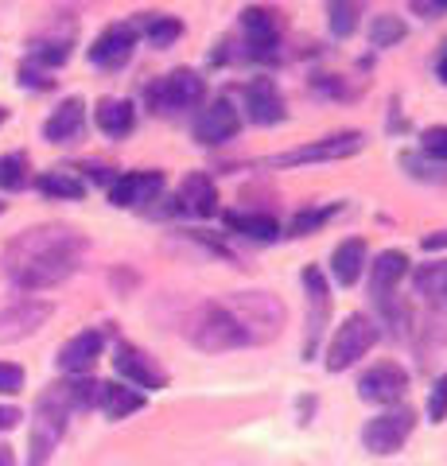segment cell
<instances>
[{"label":"cell","instance_id":"cell-1","mask_svg":"<svg viewBox=\"0 0 447 466\" xmlns=\"http://www.w3.org/2000/svg\"><path fill=\"white\" fill-rule=\"evenodd\" d=\"M288 323L284 303L272 291H234L226 299H207L183 319L187 342L203 354H226L241 346L272 342Z\"/></svg>","mask_w":447,"mask_h":466},{"label":"cell","instance_id":"cell-2","mask_svg":"<svg viewBox=\"0 0 447 466\" xmlns=\"http://www.w3.org/2000/svg\"><path fill=\"white\" fill-rule=\"evenodd\" d=\"M86 249L90 245L75 226H32L5 245V276L20 291H47L82 268Z\"/></svg>","mask_w":447,"mask_h":466},{"label":"cell","instance_id":"cell-3","mask_svg":"<svg viewBox=\"0 0 447 466\" xmlns=\"http://www.w3.org/2000/svg\"><path fill=\"white\" fill-rule=\"evenodd\" d=\"M378 339H381V330L370 315H362V311L346 315L342 327L330 334V342H327V358H323L327 373H346L350 366H358V361L378 346Z\"/></svg>","mask_w":447,"mask_h":466},{"label":"cell","instance_id":"cell-4","mask_svg":"<svg viewBox=\"0 0 447 466\" xmlns=\"http://www.w3.org/2000/svg\"><path fill=\"white\" fill-rule=\"evenodd\" d=\"M207 97V82L195 75L191 66H179L171 70V75L148 82V90H144V101H148L152 113L160 116H171V113H183V109H198Z\"/></svg>","mask_w":447,"mask_h":466},{"label":"cell","instance_id":"cell-5","mask_svg":"<svg viewBox=\"0 0 447 466\" xmlns=\"http://www.w3.org/2000/svg\"><path fill=\"white\" fill-rule=\"evenodd\" d=\"M366 148L362 133H330L320 140H308L300 148H288L280 156H269V167H300V164H330V159H346L358 156Z\"/></svg>","mask_w":447,"mask_h":466},{"label":"cell","instance_id":"cell-6","mask_svg":"<svg viewBox=\"0 0 447 466\" xmlns=\"http://www.w3.org/2000/svg\"><path fill=\"white\" fill-rule=\"evenodd\" d=\"M416 428V412L405 404H393V408H385V412H378L373 420H366V428H362V443L370 455H397L401 447L409 443V435Z\"/></svg>","mask_w":447,"mask_h":466},{"label":"cell","instance_id":"cell-7","mask_svg":"<svg viewBox=\"0 0 447 466\" xmlns=\"http://www.w3.org/2000/svg\"><path fill=\"white\" fill-rule=\"evenodd\" d=\"M238 133H241V113L226 94L207 101V106L198 109V116H195V125H191V137H195V144H203V148L229 144Z\"/></svg>","mask_w":447,"mask_h":466},{"label":"cell","instance_id":"cell-8","mask_svg":"<svg viewBox=\"0 0 447 466\" xmlns=\"http://www.w3.org/2000/svg\"><path fill=\"white\" fill-rule=\"evenodd\" d=\"M113 370H117L125 381H128V389H144V392H152V389H164L168 385V373H164V366L156 361L148 350H140V346H133V342H117L113 346Z\"/></svg>","mask_w":447,"mask_h":466},{"label":"cell","instance_id":"cell-9","mask_svg":"<svg viewBox=\"0 0 447 466\" xmlns=\"http://www.w3.org/2000/svg\"><path fill=\"white\" fill-rule=\"evenodd\" d=\"M405 392H409V373H405V366H397V361H378V366H370L358 377V397L370 404L393 408Z\"/></svg>","mask_w":447,"mask_h":466},{"label":"cell","instance_id":"cell-10","mask_svg":"<svg viewBox=\"0 0 447 466\" xmlns=\"http://www.w3.org/2000/svg\"><path fill=\"white\" fill-rule=\"evenodd\" d=\"M241 32H245V47H249L253 58H269L272 51L280 47V35H284V20L277 8H261V5H249L241 12Z\"/></svg>","mask_w":447,"mask_h":466},{"label":"cell","instance_id":"cell-11","mask_svg":"<svg viewBox=\"0 0 447 466\" xmlns=\"http://www.w3.org/2000/svg\"><path fill=\"white\" fill-rule=\"evenodd\" d=\"M164 191V175L160 171H125L109 183V202L125 210H144L148 202H156Z\"/></svg>","mask_w":447,"mask_h":466},{"label":"cell","instance_id":"cell-12","mask_svg":"<svg viewBox=\"0 0 447 466\" xmlns=\"http://www.w3.org/2000/svg\"><path fill=\"white\" fill-rule=\"evenodd\" d=\"M137 27L133 24H109L90 47V63L102 70H121L137 51Z\"/></svg>","mask_w":447,"mask_h":466},{"label":"cell","instance_id":"cell-13","mask_svg":"<svg viewBox=\"0 0 447 466\" xmlns=\"http://www.w3.org/2000/svg\"><path fill=\"white\" fill-rule=\"evenodd\" d=\"M106 350V330H78L75 339H66L63 350H59V370L66 377H90V370L97 366V358H102Z\"/></svg>","mask_w":447,"mask_h":466},{"label":"cell","instance_id":"cell-14","mask_svg":"<svg viewBox=\"0 0 447 466\" xmlns=\"http://www.w3.org/2000/svg\"><path fill=\"white\" fill-rule=\"evenodd\" d=\"M51 319L47 299H16L0 311V342H20L27 334H36Z\"/></svg>","mask_w":447,"mask_h":466},{"label":"cell","instance_id":"cell-15","mask_svg":"<svg viewBox=\"0 0 447 466\" xmlns=\"http://www.w3.org/2000/svg\"><path fill=\"white\" fill-rule=\"evenodd\" d=\"M245 116H249L253 125H280L288 116L280 86L272 78H253L245 86Z\"/></svg>","mask_w":447,"mask_h":466},{"label":"cell","instance_id":"cell-16","mask_svg":"<svg viewBox=\"0 0 447 466\" xmlns=\"http://www.w3.org/2000/svg\"><path fill=\"white\" fill-rule=\"evenodd\" d=\"M176 207L187 214H198V218H210L218 210V187L207 171H191L187 179L179 183V195H176Z\"/></svg>","mask_w":447,"mask_h":466},{"label":"cell","instance_id":"cell-17","mask_svg":"<svg viewBox=\"0 0 447 466\" xmlns=\"http://www.w3.org/2000/svg\"><path fill=\"white\" fill-rule=\"evenodd\" d=\"M405 276H409V257L401 253V249H385V253L370 265V291L385 303V299L397 291V284L405 280Z\"/></svg>","mask_w":447,"mask_h":466},{"label":"cell","instance_id":"cell-18","mask_svg":"<svg viewBox=\"0 0 447 466\" xmlns=\"http://www.w3.org/2000/svg\"><path fill=\"white\" fill-rule=\"evenodd\" d=\"M82 125H86V101L82 97H66L59 109H51L47 125H43V137L55 140V144H66L82 137Z\"/></svg>","mask_w":447,"mask_h":466},{"label":"cell","instance_id":"cell-19","mask_svg":"<svg viewBox=\"0 0 447 466\" xmlns=\"http://www.w3.org/2000/svg\"><path fill=\"white\" fill-rule=\"evenodd\" d=\"M94 121L106 137L121 140L137 128V109H133V101H125V97H102L97 109H94Z\"/></svg>","mask_w":447,"mask_h":466},{"label":"cell","instance_id":"cell-20","mask_svg":"<svg viewBox=\"0 0 447 466\" xmlns=\"http://www.w3.org/2000/svg\"><path fill=\"white\" fill-rule=\"evenodd\" d=\"M362 268H366V241L362 238H346L335 253H330V276L342 284V288H354L362 280Z\"/></svg>","mask_w":447,"mask_h":466},{"label":"cell","instance_id":"cell-21","mask_svg":"<svg viewBox=\"0 0 447 466\" xmlns=\"http://www.w3.org/2000/svg\"><path fill=\"white\" fill-rule=\"evenodd\" d=\"M148 404V397L137 389H128L125 381H106L102 389H97V408L109 416V420H125V416H133L140 412V408Z\"/></svg>","mask_w":447,"mask_h":466},{"label":"cell","instance_id":"cell-22","mask_svg":"<svg viewBox=\"0 0 447 466\" xmlns=\"http://www.w3.org/2000/svg\"><path fill=\"white\" fill-rule=\"evenodd\" d=\"M137 35H144L152 47H171L183 35V24L176 16H164V12H144L140 20H133Z\"/></svg>","mask_w":447,"mask_h":466},{"label":"cell","instance_id":"cell-23","mask_svg":"<svg viewBox=\"0 0 447 466\" xmlns=\"http://www.w3.org/2000/svg\"><path fill=\"white\" fill-rule=\"evenodd\" d=\"M304 284L311 291V339H308V354L315 350V339H320V330L327 323V311H330V291H327V280H323V272L320 268H308L304 272Z\"/></svg>","mask_w":447,"mask_h":466},{"label":"cell","instance_id":"cell-24","mask_svg":"<svg viewBox=\"0 0 447 466\" xmlns=\"http://www.w3.org/2000/svg\"><path fill=\"white\" fill-rule=\"evenodd\" d=\"M226 229L249 241H272L277 238V222L269 214H249V210H229L226 214Z\"/></svg>","mask_w":447,"mask_h":466},{"label":"cell","instance_id":"cell-25","mask_svg":"<svg viewBox=\"0 0 447 466\" xmlns=\"http://www.w3.org/2000/svg\"><path fill=\"white\" fill-rule=\"evenodd\" d=\"M412 284L416 291L428 299V303H436V308L447 311V260H432V265H421L412 276Z\"/></svg>","mask_w":447,"mask_h":466},{"label":"cell","instance_id":"cell-26","mask_svg":"<svg viewBox=\"0 0 447 466\" xmlns=\"http://www.w3.org/2000/svg\"><path fill=\"white\" fill-rule=\"evenodd\" d=\"M36 187L43 195H51V198H82L86 195V183H82V175H75L70 167H55V171H43Z\"/></svg>","mask_w":447,"mask_h":466},{"label":"cell","instance_id":"cell-27","mask_svg":"<svg viewBox=\"0 0 447 466\" xmlns=\"http://www.w3.org/2000/svg\"><path fill=\"white\" fill-rule=\"evenodd\" d=\"M66 58H70V39L47 35V39H36L32 43V55H27V63H36L43 70H55V66H63Z\"/></svg>","mask_w":447,"mask_h":466},{"label":"cell","instance_id":"cell-28","mask_svg":"<svg viewBox=\"0 0 447 466\" xmlns=\"http://www.w3.org/2000/svg\"><path fill=\"white\" fill-rule=\"evenodd\" d=\"M405 20L401 16H373V24H370V43L373 47H393V43H401L405 39Z\"/></svg>","mask_w":447,"mask_h":466},{"label":"cell","instance_id":"cell-29","mask_svg":"<svg viewBox=\"0 0 447 466\" xmlns=\"http://www.w3.org/2000/svg\"><path fill=\"white\" fill-rule=\"evenodd\" d=\"M20 187H27V156H0V191H20Z\"/></svg>","mask_w":447,"mask_h":466},{"label":"cell","instance_id":"cell-30","mask_svg":"<svg viewBox=\"0 0 447 466\" xmlns=\"http://www.w3.org/2000/svg\"><path fill=\"white\" fill-rule=\"evenodd\" d=\"M358 5H327V24H330V35H350L354 24H358Z\"/></svg>","mask_w":447,"mask_h":466},{"label":"cell","instance_id":"cell-31","mask_svg":"<svg viewBox=\"0 0 447 466\" xmlns=\"http://www.w3.org/2000/svg\"><path fill=\"white\" fill-rule=\"evenodd\" d=\"M421 152L432 156V159H440V164H447V125H432V128H424Z\"/></svg>","mask_w":447,"mask_h":466},{"label":"cell","instance_id":"cell-32","mask_svg":"<svg viewBox=\"0 0 447 466\" xmlns=\"http://www.w3.org/2000/svg\"><path fill=\"white\" fill-rule=\"evenodd\" d=\"M330 214H335V207H320V210L296 214V218H292V233H296V238H308V233H311V229H320Z\"/></svg>","mask_w":447,"mask_h":466},{"label":"cell","instance_id":"cell-33","mask_svg":"<svg viewBox=\"0 0 447 466\" xmlns=\"http://www.w3.org/2000/svg\"><path fill=\"white\" fill-rule=\"evenodd\" d=\"M428 420L432 424H443L447 420V373L432 385V400H428Z\"/></svg>","mask_w":447,"mask_h":466},{"label":"cell","instance_id":"cell-34","mask_svg":"<svg viewBox=\"0 0 447 466\" xmlns=\"http://www.w3.org/2000/svg\"><path fill=\"white\" fill-rule=\"evenodd\" d=\"M20 82L27 86V90H51V86H55L51 70H43V66H36V63H24V66H20Z\"/></svg>","mask_w":447,"mask_h":466},{"label":"cell","instance_id":"cell-35","mask_svg":"<svg viewBox=\"0 0 447 466\" xmlns=\"http://www.w3.org/2000/svg\"><path fill=\"white\" fill-rule=\"evenodd\" d=\"M24 389V370L12 366V361H0V392H20Z\"/></svg>","mask_w":447,"mask_h":466},{"label":"cell","instance_id":"cell-36","mask_svg":"<svg viewBox=\"0 0 447 466\" xmlns=\"http://www.w3.org/2000/svg\"><path fill=\"white\" fill-rule=\"evenodd\" d=\"M409 8H412V12H421V16H428V20L447 16V5H432V0H412Z\"/></svg>","mask_w":447,"mask_h":466},{"label":"cell","instance_id":"cell-37","mask_svg":"<svg viewBox=\"0 0 447 466\" xmlns=\"http://www.w3.org/2000/svg\"><path fill=\"white\" fill-rule=\"evenodd\" d=\"M16 424H20V408H8V404H0V431L16 428Z\"/></svg>","mask_w":447,"mask_h":466},{"label":"cell","instance_id":"cell-38","mask_svg":"<svg viewBox=\"0 0 447 466\" xmlns=\"http://www.w3.org/2000/svg\"><path fill=\"white\" fill-rule=\"evenodd\" d=\"M440 245H447V229L432 233V238H424V249H440Z\"/></svg>","mask_w":447,"mask_h":466},{"label":"cell","instance_id":"cell-39","mask_svg":"<svg viewBox=\"0 0 447 466\" xmlns=\"http://www.w3.org/2000/svg\"><path fill=\"white\" fill-rule=\"evenodd\" d=\"M0 466H16V459H12V447L0 443Z\"/></svg>","mask_w":447,"mask_h":466},{"label":"cell","instance_id":"cell-40","mask_svg":"<svg viewBox=\"0 0 447 466\" xmlns=\"http://www.w3.org/2000/svg\"><path fill=\"white\" fill-rule=\"evenodd\" d=\"M436 75H440V78H443V82H447V51H443V55H440V63H436Z\"/></svg>","mask_w":447,"mask_h":466},{"label":"cell","instance_id":"cell-41","mask_svg":"<svg viewBox=\"0 0 447 466\" xmlns=\"http://www.w3.org/2000/svg\"><path fill=\"white\" fill-rule=\"evenodd\" d=\"M5 116H8V113H5V109H0V125H5Z\"/></svg>","mask_w":447,"mask_h":466},{"label":"cell","instance_id":"cell-42","mask_svg":"<svg viewBox=\"0 0 447 466\" xmlns=\"http://www.w3.org/2000/svg\"><path fill=\"white\" fill-rule=\"evenodd\" d=\"M0 210H5V202H0Z\"/></svg>","mask_w":447,"mask_h":466}]
</instances>
